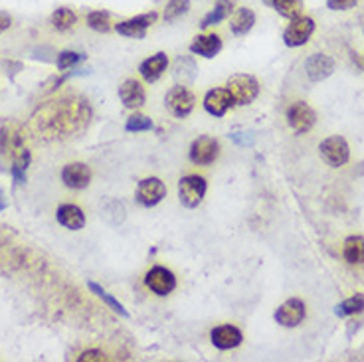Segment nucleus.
<instances>
[{"mask_svg": "<svg viewBox=\"0 0 364 362\" xmlns=\"http://www.w3.org/2000/svg\"><path fill=\"white\" fill-rule=\"evenodd\" d=\"M226 89L236 105H250L260 95V83L250 73H236L228 80Z\"/></svg>", "mask_w": 364, "mask_h": 362, "instance_id": "nucleus-1", "label": "nucleus"}, {"mask_svg": "<svg viewBox=\"0 0 364 362\" xmlns=\"http://www.w3.org/2000/svg\"><path fill=\"white\" fill-rule=\"evenodd\" d=\"M206 188H208V185H206L204 176H182L178 180V200H180V204L184 208H190V210L198 208L200 202L206 196Z\"/></svg>", "mask_w": 364, "mask_h": 362, "instance_id": "nucleus-2", "label": "nucleus"}, {"mask_svg": "<svg viewBox=\"0 0 364 362\" xmlns=\"http://www.w3.org/2000/svg\"><path fill=\"white\" fill-rule=\"evenodd\" d=\"M220 155V143L218 139L214 137H208V135H202L192 141L190 145V151H188V158L190 163H194L198 166H206L212 165Z\"/></svg>", "mask_w": 364, "mask_h": 362, "instance_id": "nucleus-3", "label": "nucleus"}, {"mask_svg": "<svg viewBox=\"0 0 364 362\" xmlns=\"http://www.w3.org/2000/svg\"><path fill=\"white\" fill-rule=\"evenodd\" d=\"M319 153H321L322 161L329 166H333V168L346 165L349 158H351L349 143L344 141L343 137H339V135L325 139L321 145H319Z\"/></svg>", "mask_w": 364, "mask_h": 362, "instance_id": "nucleus-4", "label": "nucleus"}, {"mask_svg": "<svg viewBox=\"0 0 364 362\" xmlns=\"http://www.w3.org/2000/svg\"><path fill=\"white\" fill-rule=\"evenodd\" d=\"M165 104H167L168 111L175 117L184 119V117L192 113V109L196 105V99H194V94L188 89L187 85H175V87L168 89Z\"/></svg>", "mask_w": 364, "mask_h": 362, "instance_id": "nucleus-5", "label": "nucleus"}, {"mask_svg": "<svg viewBox=\"0 0 364 362\" xmlns=\"http://www.w3.org/2000/svg\"><path fill=\"white\" fill-rule=\"evenodd\" d=\"M146 289H151L158 297H167L177 289V277L170 269L163 266H155L145 273Z\"/></svg>", "mask_w": 364, "mask_h": 362, "instance_id": "nucleus-6", "label": "nucleus"}, {"mask_svg": "<svg viewBox=\"0 0 364 362\" xmlns=\"http://www.w3.org/2000/svg\"><path fill=\"white\" fill-rule=\"evenodd\" d=\"M167 196V187L161 178L151 176V178H143L139 185H137L135 198L141 206L153 208L156 204H161Z\"/></svg>", "mask_w": 364, "mask_h": 362, "instance_id": "nucleus-7", "label": "nucleus"}, {"mask_svg": "<svg viewBox=\"0 0 364 362\" xmlns=\"http://www.w3.org/2000/svg\"><path fill=\"white\" fill-rule=\"evenodd\" d=\"M156 18H158V14L155 11L145 12V14H139V16H133V18H127V20L115 24V32L119 36H125V38L141 40V38H145L146 30L155 24Z\"/></svg>", "mask_w": 364, "mask_h": 362, "instance_id": "nucleus-8", "label": "nucleus"}, {"mask_svg": "<svg viewBox=\"0 0 364 362\" xmlns=\"http://www.w3.org/2000/svg\"><path fill=\"white\" fill-rule=\"evenodd\" d=\"M313 32H315V20L309 16H297V18H291V24L283 32V42L289 48H299L309 42Z\"/></svg>", "mask_w": 364, "mask_h": 362, "instance_id": "nucleus-9", "label": "nucleus"}, {"mask_svg": "<svg viewBox=\"0 0 364 362\" xmlns=\"http://www.w3.org/2000/svg\"><path fill=\"white\" fill-rule=\"evenodd\" d=\"M317 123V115L305 101H295L287 109V125L291 127L295 133H309Z\"/></svg>", "mask_w": 364, "mask_h": 362, "instance_id": "nucleus-10", "label": "nucleus"}, {"mask_svg": "<svg viewBox=\"0 0 364 362\" xmlns=\"http://www.w3.org/2000/svg\"><path fill=\"white\" fill-rule=\"evenodd\" d=\"M275 321L281 327H287V329H293L297 325H301L303 319H305V303L301 299H287L285 303H281L277 311H275Z\"/></svg>", "mask_w": 364, "mask_h": 362, "instance_id": "nucleus-11", "label": "nucleus"}, {"mask_svg": "<svg viewBox=\"0 0 364 362\" xmlns=\"http://www.w3.org/2000/svg\"><path fill=\"white\" fill-rule=\"evenodd\" d=\"M204 109L206 113L212 117H224L230 109L234 107V99L226 87H216V89H210L208 94L204 95Z\"/></svg>", "mask_w": 364, "mask_h": 362, "instance_id": "nucleus-12", "label": "nucleus"}, {"mask_svg": "<svg viewBox=\"0 0 364 362\" xmlns=\"http://www.w3.org/2000/svg\"><path fill=\"white\" fill-rule=\"evenodd\" d=\"M62 182L73 190H84L92 182V168L84 163H70L63 166Z\"/></svg>", "mask_w": 364, "mask_h": 362, "instance_id": "nucleus-13", "label": "nucleus"}, {"mask_svg": "<svg viewBox=\"0 0 364 362\" xmlns=\"http://www.w3.org/2000/svg\"><path fill=\"white\" fill-rule=\"evenodd\" d=\"M210 341L212 344L220 349V351H230V349H236L244 341V335L239 331L238 327L234 325H220V327H214L212 332H210Z\"/></svg>", "mask_w": 364, "mask_h": 362, "instance_id": "nucleus-14", "label": "nucleus"}, {"mask_svg": "<svg viewBox=\"0 0 364 362\" xmlns=\"http://www.w3.org/2000/svg\"><path fill=\"white\" fill-rule=\"evenodd\" d=\"M305 70L311 82H322L334 72V62L327 54H313L305 62Z\"/></svg>", "mask_w": 364, "mask_h": 362, "instance_id": "nucleus-15", "label": "nucleus"}, {"mask_svg": "<svg viewBox=\"0 0 364 362\" xmlns=\"http://www.w3.org/2000/svg\"><path fill=\"white\" fill-rule=\"evenodd\" d=\"M168 56L165 52H156L155 56L146 58L139 65V73L146 83H155L161 80V75L167 72Z\"/></svg>", "mask_w": 364, "mask_h": 362, "instance_id": "nucleus-16", "label": "nucleus"}, {"mask_svg": "<svg viewBox=\"0 0 364 362\" xmlns=\"http://www.w3.org/2000/svg\"><path fill=\"white\" fill-rule=\"evenodd\" d=\"M119 99H121V104L125 105L127 109H139V107L145 105V87L137 80H127L119 87Z\"/></svg>", "mask_w": 364, "mask_h": 362, "instance_id": "nucleus-17", "label": "nucleus"}, {"mask_svg": "<svg viewBox=\"0 0 364 362\" xmlns=\"http://www.w3.org/2000/svg\"><path fill=\"white\" fill-rule=\"evenodd\" d=\"M222 50V38L218 34H202L196 36L192 44H190V52L194 56H202V58H216Z\"/></svg>", "mask_w": 364, "mask_h": 362, "instance_id": "nucleus-18", "label": "nucleus"}, {"mask_svg": "<svg viewBox=\"0 0 364 362\" xmlns=\"http://www.w3.org/2000/svg\"><path fill=\"white\" fill-rule=\"evenodd\" d=\"M56 218H58V222L62 224L63 228L68 230H82L85 226V214L84 210L80 206H75V204H62V206L58 208V212H56Z\"/></svg>", "mask_w": 364, "mask_h": 362, "instance_id": "nucleus-19", "label": "nucleus"}, {"mask_svg": "<svg viewBox=\"0 0 364 362\" xmlns=\"http://www.w3.org/2000/svg\"><path fill=\"white\" fill-rule=\"evenodd\" d=\"M234 11V4H232V0H216V4H214V8L202 18L200 22V28L202 30H208L212 26H218L220 22H224L226 18H230V14Z\"/></svg>", "mask_w": 364, "mask_h": 362, "instance_id": "nucleus-20", "label": "nucleus"}, {"mask_svg": "<svg viewBox=\"0 0 364 362\" xmlns=\"http://www.w3.org/2000/svg\"><path fill=\"white\" fill-rule=\"evenodd\" d=\"M30 151L24 149V146H16L14 151V161H12L11 175L14 178V185H24L26 182V170L30 166Z\"/></svg>", "mask_w": 364, "mask_h": 362, "instance_id": "nucleus-21", "label": "nucleus"}, {"mask_svg": "<svg viewBox=\"0 0 364 362\" xmlns=\"http://www.w3.org/2000/svg\"><path fill=\"white\" fill-rule=\"evenodd\" d=\"M253 24H256V14L251 8H238L236 14L232 16V20H230V30L234 36H246L248 32L253 28Z\"/></svg>", "mask_w": 364, "mask_h": 362, "instance_id": "nucleus-22", "label": "nucleus"}, {"mask_svg": "<svg viewBox=\"0 0 364 362\" xmlns=\"http://www.w3.org/2000/svg\"><path fill=\"white\" fill-rule=\"evenodd\" d=\"M343 256L351 266L364 263V236H349L344 239Z\"/></svg>", "mask_w": 364, "mask_h": 362, "instance_id": "nucleus-23", "label": "nucleus"}, {"mask_svg": "<svg viewBox=\"0 0 364 362\" xmlns=\"http://www.w3.org/2000/svg\"><path fill=\"white\" fill-rule=\"evenodd\" d=\"M87 287H89V291L94 293L95 297H99V299L103 301L105 305L109 307L111 311H115L117 315H121V317H129V311L123 307V303H119V301L115 299L111 293H107V291L101 287V285H97L95 281H87Z\"/></svg>", "mask_w": 364, "mask_h": 362, "instance_id": "nucleus-24", "label": "nucleus"}, {"mask_svg": "<svg viewBox=\"0 0 364 362\" xmlns=\"http://www.w3.org/2000/svg\"><path fill=\"white\" fill-rule=\"evenodd\" d=\"M190 11V0H168L165 11H163V18L168 24L180 20L182 16H187Z\"/></svg>", "mask_w": 364, "mask_h": 362, "instance_id": "nucleus-25", "label": "nucleus"}, {"mask_svg": "<svg viewBox=\"0 0 364 362\" xmlns=\"http://www.w3.org/2000/svg\"><path fill=\"white\" fill-rule=\"evenodd\" d=\"M75 22H77V16H75V12H73L72 8L62 6V8H58V11L52 14V26L56 30H72L73 26H75Z\"/></svg>", "mask_w": 364, "mask_h": 362, "instance_id": "nucleus-26", "label": "nucleus"}, {"mask_svg": "<svg viewBox=\"0 0 364 362\" xmlns=\"http://www.w3.org/2000/svg\"><path fill=\"white\" fill-rule=\"evenodd\" d=\"M364 311V295L363 293H356L353 297L344 299L341 305H337V317H351V315H356V313H363Z\"/></svg>", "mask_w": 364, "mask_h": 362, "instance_id": "nucleus-27", "label": "nucleus"}, {"mask_svg": "<svg viewBox=\"0 0 364 362\" xmlns=\"http://www.w3.org/2000/svg\"><path fill=\"white\" fill-rule=\"evenodd\" d=\"M87 26L95 32H105L111 30V14L107 11H92L87 14Z\"/></svg>", "mask_w": 364, "mask_h": 362, "instance_id": "nucleus-28", "label": "nucleus"}, {"mask_svg": "<svg viewBox=\"0 0 364 362\" xmlns=\"http://www.w3.org/2000/svg\"><path fill=\"white\" fill-rule=\"evenodd\" d=\"M271 4L285 18H297L303 8V0H271Z\"/></svg>", "mask_w": 364, "mask_h": 362, "instance_id": "nucleus-29", "label": "nucleus"}, {"mask_svg": "<svg viewBox=\"0 0 364 362\" xmlns=\"http://www.w3.org/2000/svg\"><path fill=\"white\" fill-rule=\"evenodd\" d=\"M151 129H153V121L141 113L131 115L125 123V131H129V133H143V131H151Z\"/></svg>", "mask_w": 364, "mask_h": 362, "instance_id": "nucleus-30", "label": "nucleus"}, {"mask_svg": "<svg viewBox=\"0 0 364 362\" xmlns=\"http://www.w3.org/2000/svg\"><path fill=\"white\" fill-rule=\"evenodd\" d=\"M84 60H85V54L70 52V50H65V52L58 54L56 65H58V70H60V72H63V70H70V68L77 65V63L84 62Z\"/></svg>", "mask_w": 364, "mask_h": 362, "instance_id": "nucleus-31", "label": "nucleus"}, {"mask_svg": "<svg viewBox=\"0 0 364 362\" xmlns=\"http://www.w3.org/2000/svg\"><path fill=\"white\" fill-rule=\"evenodd\" d=\"M358 4V0H327V6L331 11H351Z\"/></svg>", "mask_w": 364, "mask_h": 362, "instance_id": "nucleus-32", "label": "nucleus"}, {"mask_svg": "<svg viewBox=\"0 0 364 362\" xmlns=\"http://www.w3.org/2000/svg\"><path fill=\"white\" fill-rule=\"evenodd\" d=\"M80 362H103L107 361V356H105V352L101 351H85L82 352V356L77 358Z\"/></svg>", "mask_w": 364, "mask_h": 362, "instance_id": "nucleus-33", "label": "nucleus"}, {"mask_svg": "<svg viewBox=\"0 0 364 362\" xmlns=\"http://www.w3.org/2000/svg\"><path fill=\"white\" fill-rule=\"evenodd\" d=\"M11 26H12L11 14H8V12H2V11H0V34H2V32L8 30Z\"/></svg>", "mask_w": 364, "mask_h": 362, "instance_id": "nucleus-34", "label": "nucleus"}, {"mask_svg": "<svg viewBox=\"0 0 364 362\" xmlns=\"http://www.w3.org/2000/svg\"><path fill=\"white\" fill-rule=\"evenodd\" d=\"M8 208V200H6V196H4V192L0 190V212L2 210H6Z\"/></svg>", "mask_w": 364, "mask_h": 362, "instance_id": "nucleus-35", "label": "nucleus"}]
</instances>
